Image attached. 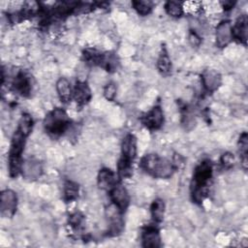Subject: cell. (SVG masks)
Masks as SVG:
<instances>
[{
	"label": "cell",
	"mask_w": 248,
	"mask_h": 248,
	"mask_svg": "<svg viewBox=\"0 0 248 248\" xmlns=\"http://www.w3.org/2000/svg\"><path fill=\"white\" fill-rule=\"evenodd\" d=\"M233 161H234L233 156L231 153H226L222 157V162L226 166H232L233 164Z\"/></svg>",
	"instance_id": "28"
},
{
	"label": "cell",
	"mask_w": 248,
	"mask_h": 248,
	"mask_svg": "<svg viewBox=\"0 0 248 248\" xmlns=\"http://www.w3.org/2000/svg\"><path fill=\"white\" fill-rule=\"evenodd\" d=\"M222 5H223L224 9L229 10V9H231V8H232V7H233L234 3H233V2H232V1H225V2H222Z\"/></svg>",
	"instance_id": "30"
},
{
	"label": "cell",
	"mask_w": 248,
	"mask_h": 248,
	"mask_svg": "<svg viewBox=\"0 0 248 248\" xmlns=\"http://www.w3.org/2000/svg\"><path fill=\"white\" fill-rule=\"evenodd\" d=\"M118 174L122 178L130 177L132 175V162L121 158L118 163Z\"/></svg>",
	"instance_id": "25"
},
{
	"label": "cell",
	"mask_w": 248,
	"mask_h": 248,
	"mask_svg": "<svg viewBox=\"0 0 248 248\" xmlns=\"http://www.w3.org/2000/svg\"><path fill=\"white\" fill-rule=\"evenodd\" d=\"M21 173L26 179H29V180L36 179L42 173L41 164L35 160H27L22 164Z\"/></svg>",
	"instance_id": "14"
},
{
	"label": "cell",
	"mask_w": 248,
	"mask_h": 248,
	"mask_svg": "<svg viewBox=\"0 0 248 248\" xmlns=\"http://www.w3.org/2000/svg\"><path fill=\"white\" fill-rule=\"evenodd\" d=\"M110 199L113 204L119 209L121 213H123L130 202V197L126 190V188L121 184H115L110 190Z\"/></svg>",
	"instance_id": "6"
},
{
	"label": "cell",
	"mask_w": 248,
	"mask_h": 248,
	"mask_svg": "<svg viewBox=\"0 0 248 248\" xmlns=\"http://www.w3.org/2000/svg\"><path fill=\"white\" fill-rule=\"evenodd\" d=\"M151 211V216L154 221L156 222H161L164 218V213H165V203L161 199H156L150 207Z\"/></svg>",
	"instance_id": "18"
},
{
	"label": "cell",
	"mask_w": 248,
	"mask_h": 248,
	"mask_svg": "<svg viewBox=\"0 0 248 248\" xmlns=\"http://www.w3.org/2000/svg\"><path fill=\"white\" fill-rule=\"evenodd\" d=\"M26 138L27 136H25L17 129L13 135L9 152V172L12 177L16 176L19 172H21V168L23 164L21 154L24 149Z\"/></svg>",
	"instance_id": "3"
},
{
	"label": "cell",
	"mask_w": 248,
	"mask_h": 248,
	"mask_svg": "<svg viewBox=\"0 0 248 248\" xmlns=\"http://www.w3.org/2000/svg\"><path fill=\"white\" fill-rule=\"evenodd\" d=\"M189 39H190V42L192 43V45H194V46H198L200 44V42H201L200 38L195 33H191Z\"/></svg>",
	"instance_id": "29"
},
{
	"label": "cell",
	"mask_w": 248,
	"mask_h": 248,
	"mask_svg": "<svg viewBox=\"0 0 248 248\" xmlns=\"http://www.w3.org/2000/svg\"><path fill=\"white\" fill-rule=\"evenodd\" d=\"M157 68L162 74H169L171 70V61L166 49H163L157 60Z\"/></svg>",
	"instance_id": "19"
},
{
	"label": "cell",
	"mask_w": 248,
	"mask_h": 248,
	"mask_svg": "<svg viewBox=\"0 0 248 248\" xmlns=\"http://www.w3.org/2000/svg\"><path fill=\"white\" fill-rule=\"evenodd\" d=\"M82 219H83V216H82L80 213H75V214H73V215L70 217L69 221H70V224H71L72 226H74V227H78V226L81 224Z\"/></svg>",
	"instance_id": "27"
},
{
	"label": "cell",
	"mask_w": 248,
	"mask_h": 248,
	"mask_svg": "<svg viewBox=\"0 0 248 248\" xmlns=\"http://www.w3.org/2000/svg\"><path fill=\"white\" fill-rule=\"evenodd\" d=\"M202 81L204 88L208 92H213L220 87L222 83V78L217 71L207 69L204 70L203 73L202 74Z\"/></svg>",
	"instance_id": "9"
},
{
	"label": "cell",
	"mask_w": 248,
	"mask_h": 248,
	"mask_svg": "<svg viewBox=\"0 0 248 248\" xmlns=\"http://www.w3.org/2000/svg\"><path fill=\"white\" fill-rule=\"evenodd\" d=\"M141 122L151 130L159 129L164 123V113L160 107H154L150 111L142 116Z\"/></svg>",
	"instance_id": "7"
},
{
	"label": "cell",
	"mask_w": 248,
	"mask_h": 248,
	"mask_svg": "<svg viewBox=\"0 0 248 248\" xmlns=\"http://www.w3.org/2000/svg\"><path fill=\"white\" fill-rule=\"evenodd\" d=\"M140 166L146 172L157 178H169L175 170L172 163L157 154L145 155L140 161Z\"/></svg>",
	"instance_id": "2"
},
{
	"label": "cell",
	"mask_w": 248,
	"mask_h": 248,
	"mask_svg": "<svg viewBox=\"0 0 248 248\" xmlns=\"http://www.w3.org/2000/svg\"><path fill=\"white\" fill-rule=\"evenodd\" d=\"M247 150H248L247 134L243 133L239 138V151H240L242 166H243L244 170L247 169Z\"/></svg>",
	"instance_id": "23"
},
{
	"label": "cell",
	"mask_w": 248,
	"mask_h": 248,
	"mask_svg": "<svg viewBox=\"0 0 248 248\" xmlns=\"http://www.w3.org/2000/svg\"><path fill=\"white\" fill-rule=\"evenodd\" d=\"M33 128V119L29 114H22V116L19 119L17 130H19L21 133H23L25 136H29Z\"/></svg>",
	"instance_id": "21"
},
{
	"label": "cell",
	"mask_w": 248,
	"mask_h": 248,
	"mask_svg": "<svg viewBox=\"0 0 248 248\" xmlns=\"http://www.w3.org/2000/svg\"><path fill=\"white\" fill-rule=\"evenodd\" d=\"M98 184L102 189L110 190L115 184H117L115 173L109 169H103L98 174Z\"/></svg>",
	"instance_id": "16"
},
{
	"label": "cell",
	"mask_w": 248,
	"mask_h": 248,
	"mask_svg": "<svg viewBox=\"0 0 248 248\" xmlns=\"http://www.w3.org/2000/svg\"><path fill=\"white\" fill-rule=\"evenodd\" d=\"M142 245L144 247L157 248L161 246V237L157 229L154 227L146 228L141 235Z\"/></svg>",
	"instance_id": "13"
},
{
	"label": "cell",
	"mask_w": 248,
	"mask_h": 248,
	"mask_svg": "<svg viewBox=\"0 0 248 248\" xmlns=\"http://www.w3.org/2000/svg\"><path fill=\"white\" fill-rule=\"evenodd\" d=\"M13 87L21 96L29 95L31 91L30 78L23 72H19L13 80Z\"/></svg>",
	"instance_id": "12"
},
{
	"label": "cell",
	"mask_w": 248,
	"mask_h": 248,
	"mask_svg": "<svg viewBox=\"0 0 248 248\" xmlns=\"http://www.w3.org/2000/svg\"><path fill=\"white\" fill-rule=\"evenodd\" d=\"M116 92H117V87L114 82H109L105 86L104 95L108 101H112L114 99Z\"/></svg>",
	"instance_id": "26"
},
{
	"label": "cell",
	"mask_w": 248,
	"mask_h": 248,
	"mask_svg": "<svg viewBox=\"0 0 248 248\" xmlns=\"http://www.w3.org/2000/svg\"><path fill=\"white\" fill-rule=\"evenodd\" d=\"M78 196V185L73 181H67L64 184V200L72 202Z\"/></svg>",
	"instance_id": "20"
},
{
	"label": "cell",
	"mask_w": 248,
	"mask_h": 248,
	"mask_svg": "<svg viewBox=\"0 0 248 248\" xmlns=\"http://www.w3.org/2000/svg\"><path fill=\"white\" fill-rule=\"evenodd\" d=\"M232 26L230 23V21L224 20L220 22L216 28L215 32V38H216V44L218 46L223 47L226 46L232 39Z\"/></svg>",
	"instance_id": "8"
},
{
	"label": "cell",
	"mask_w": 248,
	"mask_h": 248,
	"mask_svg": "<svg viewBox=\"0 0 248 248\" xmlns=\"http://www.w3.org/2000/svg\"><path fill=\"white\" fill-rule=\"evenodd\" d=\"M165 9L167 13L173 17H178L183 14V4L181 2L169 1L167 2Z\"/></svg>",
	"instance_id": "22"
},
{
	"label": "cell",
	"mask_w": 248,
	"mask_h": 248,
	"mask_svg": "<svg viewBox=\"0 0 248 248\" xmlns=\"http://www.w3.org/2000/svg\"><path fill=\"white\" fill-rule=\"evenodd\" d=\"M44 126L49 135L57 137L66 132L70 126V119L64 109L57 108L46 116Z\"/></svg>",
	"instance_id": "4"
},
{
	"label": "cell",
	"mask_w": 248,
	"mask_h": 248,
	"mask_svg": "<svg viewBox=\"0 0 248 248\" xmlns=\"http://www.w3.org/2000/svg\"><path fill=\"white\" fill-rule=\"evenodd\" d=\"M232 30V38H235L240 43L246 44L247 41V33H248V26H247V17L245 16H240L236 21Z\"/></svg>",
	"instance_id": "15"
},
{
	"label": "cell",
	"mask_w": 248,
	"mask_h": 248,
	"mask_svg": "<svg viewBox=\"0 0 248 248\" xmlns=\"http://www.w3.org/2000/svg\"><path fill=\"white\" fill-rule=\"evenodd\" d=\"M17 205V197L16 194L10 189H7L1 194V202L0 210L3 217L11 218L14 216L16 210Z\"/></svg>",
	"instance_id": "5"
},
{
	"label": "cell",
	"mask_w": 248,
	"mask_h": 248,
	"mask_svg": "<svg viewBox=\"0 0 248 248\" xmlns=\"http://www.w3.org/2000/svg\"><path fill=\"white\" fill-rule=\"evenodd\" d=\"M56 90L60 100L64 103H68L71 101L73 92L72 87L69 80L65 78H60L56 82Z\"/></svg>",
	"instance_id": "17"
},
{
	"label": "cell",
	"mask_w": 248,
	"mask_h": 248,
	"mask_svg": "<svg viewBox=\"0 0 248 248\" xmlns=\"http://www.w3.org/2000/svg\"><path fill=\"white\" fill-rule=\"evenodd\" d=\"M122 159L132 162L137 155V139L134 135L128 134L121 143Z\"/></svg>",
	"instance_id": "10"
},
{
	"label": "cell",
	"mask_w": 248,
	"mask_h": 248,
	"mask_svg": "<svg viewBox=\"0 0 248 248\" xmlns=\"http://www.w3.org/2000/svg\"><path fill=\"white\" fill-rule=\"evenodd\" d=\"M133 6L140 15L146 16L151 12L153 8V3L150 1H134Z\"/></svg>",
	"instance_id": "24"
},
{
	"label": "cell",
	"mask_w": 248,
	"mask_h": 248,
	"mask_svg": "<svg viewBox=\"0 0 248 248\" xmlns=\"http://www.w3.org/2000/svg\"><path fill=\"white\" fill-rule=\"evenodd\" d=\"M73 95L78 105L84 106L91 99V90L85 81L78 80L76 83Z\"/></svg>",
	"instance_id": "11"
},
{
	"label": "cell",
	"mask_w": 248,
	"mask_h": 248,
	"mask_svg": "<svg viewBox=\"0 0 248 248\" xmlns=\"http://www.w3.org/2000/svg\"><path fill=\"white\" fill-rule=\"evenodd\" d=\"M212 175V166L210 161L204 160L196 168L193 174L192 196L193 200L201 202L207 193V184Z\"/></svg>",
	"instance_id": "1"
}]
</instances>
